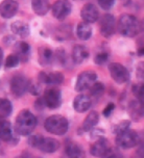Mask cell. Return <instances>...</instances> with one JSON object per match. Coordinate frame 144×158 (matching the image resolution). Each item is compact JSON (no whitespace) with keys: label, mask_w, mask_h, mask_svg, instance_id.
<instances>
[{"label":"cell","mask_w":144,"mask_h":158,"mask_svg":"<svg viewBox=\"0 0 144 158\" xmlns=\"http://www.w3.org/2000/svg\"><path fill=\"white\" fill-rule=\"evenodd\" d=\"M37 124H38V120L36 115L28 109H23L17 115L14 129L18 135L27 136L35 130Z\"/></svg>","instance_id":"6da1fadb"},{"label":"cell","mask_w":144,"mask_h":158,"mask_svg":"<svg viewBox=\"0 0 144 158\" xmlns=\"http://www.w3.org/2000/svg\"><path fill=\"white\" fill-rule=\"evenodd\" d=\"M117 29L122 36L134 38L140 31V22L131 14H122L118 19Z\"/></svg>","instance_id":"7a4b0ae2"},{"label":"cell","mask_w":144,"mask_h":158,"mask_svg":"<svg viewBox=\"0 0 144 158\" xmlns=\"http://www.w3.org/2000/svg\"><path fill=\"white\" fill-rule=\"evenodd\" d=\"M45 130L55 135H64L69 129V122L64 115L53 114L46 118L44 123Z\"/></svg>","instance_id":"3957f363"},{"label":"cell","mask_w":144,"mask_h":158,"mask_svg":"<svg viewBox=\"0 0 144 158\" xmlns=\"http://www.w3.org/2000/svg\"><path fill=\"white\" fill-rule=\"evenodd\" d=\"M140 134L137 131L129 129L123 133L116 135V145L121 149H132L139 146Z\"/></svg>","instance_id":"277c9868"},{"label":"cell","mask_w":144,"mask_h":158,"mask_svg":"<svg viewBox=\"0 0 144 158\" xmlns=\"http://www.w3.org/2000/svg\"><path fill=\"white\" fill-rule=\"evenodd\" d=\"M97 81V74L94 71H84L78 74L75 82V91L84 92L90 89L91 86Z\"/></svg>","instance_id":"5b68a950"},{"label":"cell","mask_w":144,"mask_h":158,"mask_svg":"<svg viewBox=\"0 0 144 158\" xmlns=\"http://www.w3.org/2000/svg\"><path fill=\"white\" fill-rule=\"evenodd\" d=\"M43 100L47 108L56 109L62 104V93L56 86H49L44 92Z\"/></svg>","instance_id":"8992f818"},{"label":"cell","mask_w":144,"mask_h":158,"mask_svg":"<svg viewBox=\"0 0 144 158\" xmlns=\"http://www.w3.org/2000/svg\"><path fill=\"white\" fill-rule=\"evenodd\" d=\"M0 139L12 145H17L19 142V137L17 136L12 124L4 118H0Z\"/></svg>","instance_id":"52a82bcc"},{"label":"cell","mask_w":144,"mask_h":158,"mask_svg":"<svg viewBox=\"0 0 144 158\" xmlns=\"http://www.w3.org/2000/svg\"><path fill=\"white\" fill-rule=\"evenodd\" d=\"M109 72L113 80L118 84L126 83L129 80V72L123 64L112 63L109 64Z\"/></svg>","instance_id":"ba28073f"},{"label":"cell","mask_w":144,"mask_h":158,"mask_svg":"<svg viewBox=\"0 0 144 158\" xmlns=\"http://www.w3.org/2000/svg\"><path fill=\"white\" fill-rule=\"evenodd\" d=\"M28 82L29 80L23 75H16L11 79L10 87L12 94L17 98H20L25 95L28 91Z\"/></svg>","instance_id":"9c48e42d"},{"label":"cell","mask_w":144,"mask_h":158,"mask_svg":"<svg viewBox=\"0 0 144 158\" xmlns=\"http://www.w3.org/2000/svg\"><path fill=\"white\" fill-rule=\"evenodd\" d=\"M100 25V33L104 38H111V36L115 33L117 24L115 17L111 15V14H106L103 16L99 22Z\"/></svg>","instance_id":"30bf717a"},{"label":"cell","mask_w":144,"mask_h":158,"mask_svg":"<svg viewBox=\"0 0 144 158\" xmlns=\"http://www.w3.org/2000/svg\"><path fill=\"white\" fill-rule=\"evenodd\" d=\"M71 10H72V4L69 1H63V0L55 2L51 7L52 16L56 20H60V21L66 19L70 15Z\"/></svg>","instance_id":"8fae6325"},{"label":"cell","mask_w":144,"mask_h":158,"mask_svg":"<svg viewBox=\"0 0 144 158\" xmlns=\"http://www.w3.org/2000/svg\"><path fill=\"white\" fill-rule=\"evenodd\" d=\"M38 79L41 81V83L48 84V85H50V86L60 85V84L63 83L65 80L64 75L59 71L50 72V73H46V72L42 71L39 73Z\"/></svg>","instance_id":"7c38bea8"},{"label":"cell","mask_w":144,"mask_h":158,"mask_svg":"<svg viewBox=\"0 0 144 158\" xmlns=\"http://www.w3.org/2000/svg\"><path fill=\"white\" fill-rule=\"evenodd\" d=\"M81 16L83 18L84 22L88 24L95 23L99 17V12L97 10V6L93 3H86L81 7Z\"/></svg>","instance_id":"4fadbf2b"},{"label":"cell","mask_w":144,"mask_h":158,"mask_svg":"<svg viewBox=\"0 0 144 158\" xmlns=\"http://www.w3.org/2000/svg\"><path fill=\"white\" fill-rule=\"evenodd\" d=\"M19 10V4L17 1L5 0L0 3V16L3 19H11L16 15Z\"/></svg>","instance_id":"5bb4252c"},{"label":"cell","mask_w":144,"mask_h":158,"mask_svg":"<svg viewBox=\"0 0 144 158\" xmlns=\"http://www.w3.org/2000/svg\"><path fill=\"white\" fill-rule=\"evenodd\" d=\"M110 149L109 140L106 137L95 139V142L90 147V154L94 157H103V154Z\"/></svg>","instance_id":"9a60e30c"},{"label":"cell","mask_w":144,"mask_h":158,"mask_svg":"<svg viewBox=\"0 0 144 158\" xmlns=\"http://www.w3.org/2000/svg\"><path fill=\"white\" fill-rule=\"evenodd\" d=\"M91 105H92L91 98L85 94L77 95L74 98V101H73V108L75 109L76 112H80V114H83V112L89 110Z\"/></svg>","instance_id":"2e32d148"},{"label":"cell","mask_w":144,"mask_h":158,"mask_svg":"<svg viewBox=\"0 0 144 158\" xmlns=\"http://www.w3.org/2000/svg\"><path fill=\"white\" fill-rule=\"evenodd\" d=\"M60 142L55 138L52 137H44L42 139V142L39 146V150L44 152V153H48V154H51L55 153L60 149Z\"/></svg>","instance_id":"e0dca14e"},{"label":"cell","mask_w":144,"mask_h":158,"mask_svg":"<svg viewBox=\"0 0 144 158\" xmlns=\"http://www.w3.org/2000/svg\"><path fill=\"white\" fill-rule=\"evenodd\" d=\"M90 56L89 49L85 45H75L72 49V60L75 64H81Z\"/></svg>","instance_id":"ac0fdd59"},{"label":"cell","mask_w":144,"mask_h":158,"mask_svg":"<svg viewBox=\"0 0 144 158\" xmlns=\"http://www.w3.org/2000/svg\"><path fill=\"white\" fill-rule=\"evenodd\" d=\"M129 114L133 121L139 122L144 117V105L138 100H133L129 105Z\"/></svg>","instance_id":"d6986e66"},{"label":"cell","mask_w":144,"mask_h":158,"mask_svg":"<svg viewBox=\"0 0 144 158\" xmlns=\"http://www.w3.org/2000/svg\"><path fill=\"white\" fill-rule=\"evenodd\" d=\"M98 122H99V114H98V112L94 110L89 112V114L84 120L83 125H81V130L80 129V132L83 133V132L92 131L95 128V126L98 124Z\"/></svg>","instance_id":"ffe728a7"},{"label":"cell","mask_w":144,"mask_h":158,"mask_svg":"<svg viewBox=\"0 0 144 158\" xmlns=\"http://www.w3.org/2000/svg\"><path fill=\"white\" fill-rule=\"evenodd\" d=\"M65 152L68 158H85V151L74 142H68L65 146Z\"/></svg>","instance_id":"44dd1931"},{"label":"cell","mask_w":144,"mask_h":158,"mask_svg":"<svg viewBox=\"0 0 144 158\" xmlns=\"http://www.w3.org/2000/svg\"><path fill=\"white\" fill-rule=\"evenodd\" d=\"M14 49H15V54L18 56L20 60L27 61V59L30 55V46L26 42L23 41L16 42Z\"/></svg>","instance_id":"7402d4cb"},{"label":"cell","mask_w":144,"mask_h":158,"mask_svg":"<svg viewBox=\"0 0 144 158\" xmlns=\"http://www.w3.org/2000/svg\"><path fill=\"white\" fill-rule=\"evenodd\" d=\"M11 29H12V32L14 35L20 36V38H27L30 32L28 24L23 21L13 22L12 25H11Z\"/></svg>","instance_id":"603a6c76"},{"label":"cell","mask_w":144,"mask_h":158,"mask_svg":"<svg viewBox=\"0 0 144 158\" xmlns=\"http://www.w3.org/2000/svg\"><path fill=\"white\" fill-rule=\"evenodd\" d=\"M92 26L86 22H80L76 27V35L81 41H88L92 36Z\"/></svg>","instance_id":"cb8c5ba5"},{"label":"cell","mask_w":144,"mask_h":158,"mask_svg":"<svg viewBox=\"0 0 144 158\" xmlns=\"http://www.w3.org/2000/svg\"><path fill=\"white\" fill-rule=\"evenodd\" d=\"M50 7H51V5H50L49 1H46V0H33L32 1V8L36 15L38 16H45L49 12Z\"/></svg>","instance_id":"d4e9b609"},{"label":"cell","mask_w":144,"mask_h":158,"mask_svg":"<svg viewBox=\"0 0 144 158\" xmlns=\"http://www.w3.org/2000/svg\"><path fill=\"white\" fill-rule=\"evenodd\" d=\"M55 52L48 47H41L39 49V61L43 66H48L53 61Z\"/></svg>","instance_id":"484cf974"},{"label":"cell","mask_w":144,"mask_h":158,"mask_svg":"<svg viewBox=\"0 0 144 158\" xmlns=\"http://www.w3.org/2000/svg\"><path fill=\"white\" fill-rule=\"evenodd\" d=\"M13 111V105L8 99L0 98V118L10 117Z\"/></svg>","instance_id":"4316f807"},{"label":"cell","mask_w":144,"mask_h":158,"mask_svg":"<svg viewBox=\"0 0 144 158\" xmlns=\"http://www.w3.org/2000/svg\"><path fill=\"white\" fill-rule=\"evenodd\" d=\"M28 92L30 93L33 96H40L42 93V83L41 81L36 80V79H33V80H29L28 82Z\"/></svg>","instance_id":"83f0119b"},{"label":"cell","mask_w":144,"mask_h":158,"mask_svg":"<svg viewBox=\"0 0 144 158\" xmlns=\"http://www.w3.org/2000/svg\"><path fill=\"white\" fill-rule=\"evenodd\" d=\"M70 35H71V28L70 25L65 24V25H59V27L56 28V38L59 40H66L68 39Z\"/></svg>","instance_id":"f1b7e54d"},{"label":"cell","mask_w":144,"mask_h":158,"mask_svg":"<svg viewBox=\"0 0 144 158\" xmlns=\"http://www.w3.org/2000/svg\"><path fill=\"white\" fill-rule=\"evenodd\" d=\"M129 126H131V121L123 120V121H121V122L117 123L116 125L113 126L112 131L114 132V133L116 134V135H118V134H120V133H123V132H125L126 130H129V129H131V128H129Z\"/></svg>","instance_id":"f546056e"},{"label":"cell","mask_w":144,"mask_h":158,"mask_svg":"<svg viewBox=\"0 0 144 158\" xmlns=\"http://www.w3.org/2000/svg\"><path fill=\"white\" fill-rule=\"evenodd\" d=\"M104 92H106V86H104V84L103 82H98V81H96L91 86V89H90L91 95L94 96L96 98L101 97V96L104 94Z\"/></svg>","instance_id":"4dcf8cb0"},{"label":"cell","mask_w":144,"mask_h":158,"mask_svg":"<svg viewBox=\"0 0 144 158\" xmlns=\"http://www.w3.org/2000/svg\"><path fill=\"white\" fill-rule=\"evenodd\" d=\"M20 63V59L17 56L15 53L14 54H10L7 56L4 61V67L5 69H12V68H15L18 66V64Z\"/></svg>","instance_id":"1f68e13d"},{"label":"cell","mask_w":144,"mask_h":158,"mask_svg":"<svg viewBox=\"0 0 144 158\" xmlns=\"http://www.w3.org/2000/svg\"><path fill=\"white\" fill-rule=\"evenodd\" d=\"M43 138H44V136L41 134H32L27 138V143L30 147H33V148L38 149Z\"/></svg>","instance_id":"d6a6232c"},{"label":"cell","mask_w":144,"mask_h":158,"mask_svg":"<svg viewBox=\"0 0 144 158\" xmlns=\"http://www.w3.org/2000/svg\"><path fill=\"white\" fill-rule=\"evenodd\" d=\"M133 93L136 96L137 100L144 105V84L133 86Z\"/></svg>","instance_id":"836d02e7"},{"label":"cell","mask_w":144,"mask_h":158,"mask_svg":"<svg viewBox=\"0 0 144 158\" xmlns=\"http://www.w3.org/2000/svg\"><path fill=\"white\" fill-rule=\"evenodd\" d=\"M53 60L62 64V66H64L65 63H66V53H65V50L61 49V48L56 50L55 55H53Z\"/></svg>","instance_id":"e575fe53"},{"label":"cell","mask_w":144,"mask_h":158,"mask_svg":"<svg viewBox=\"0 0 144 158\" xmlns=\"http://www.w3.org/2000/svg\"><path fill=\"white\" fill-rule=\"evenodd\" d=\"M108 60H109V53L107 51H103V52L97 53L94 57V63L96 64H98V66L104 64Z\"/></svg>","instance_id":"d590c367"},{"label":"cell","mask_w":144,"mask_h":158,"mask_svg":"<svg viewBox=\"0 0 144 158\" xmlns=\"http://www.w3.org/2000/svg\"><path fill=\"white\" fill-rule=\"evenodd\" d=\"M101 158H123V157L116 148H110Z\"/></svg>","instance_id":"8d00e7d4"},{"label":"cell","mask_w":144,"mask_h":158,"mask_svg":"<svg viewBox=\"0 0 144 158\" xmlns=\"http://www.w3.org/2000/svg\"><path fill=\"white\" fill-rule=\"evenodd\" d=\"M98 5L104 10H109L115 5V1L114 0H98L97 1Z\"/></svg>","instance_id":"74e56055"},{"label":"cell","mask_w":144,"mask_h":158,"mask_svg":"<svg viewBox=\"0 0 144 158\" xmlns=\"http://www.w3.org/2000/svg\"><path fill=\"white\" fill-rule=\"evenodd\" d=\"M114 109H115V104L111 102V103H109L106 107H104L103 114L104 117L108 118V117H110V115H111L112 112L114 111Z\"/></svg>","instance_id":"f35d334b"},{"label":"cell","mask_w":144,"mask_h":158,"mask_svg":"<svg viewBox=\"0 0 144 158\" xmlns=\"http://www.w3.org/2000/svg\"><path fill=\"white\" fill-rule=\"evenodd\" d=\"M133 158H144V145H141L140 143V145L138 146Z\"/></svg>","instance_id":"ab89813d"},{"label":"cell","mask_w":144,"mask_h":158,"mask_svg":"<svg viewBox=\"0 0 144 158\" xmlns=\"http://www.w3.org/2000/svg\"><path fill=\"white\" fill-rule=\"evenodd\" d=\"M137 77L143 79L144 78V61H141L137 66Z\"/></svg>","instance_id":"60d3db41"},{"label":"cell","mask_w":144,"mask_h":158,"mask_svg":"<svg viewBox=\"0 0 144 158\" xmlns=\"http://www.w3.org/2000/svg\"><path fill=\"white\" fill-rule=\"evenodd\" d=\"M35 107L38 110H42L43 108H45V103H44V100H43V97H39L38 100L35 102Z\"/></svg>","instance_id":"b9f144b4"},{"label":"cell","mask_w":144,"mask_h":158,"mask_svg":"<svg viewBox=\"0 0 144 158\" xmlns=\"http://www.w3.org/2000/svg\"><path fill=\"white\" fill-rule=\"evenodd\" d=\"M137 53H138V55L144 56V44H143V43H141V44H140V46L138 47Z\"/></svg>","instance_id":"7bdbcfd3"},{"label":"cell","mask_w":144,"mask_h":158,"mask_svg":"<svg viewBox=\"0 0 144 158\" xmlns=\"http://www.w3.org/2000/svg\"><path fill=\"white\" fill-rule=\"evenodd\" d=\"M140 31L144 35V18L142 19V21L140 22Z\"/></svg>","instance_id":"ee69618b"},{"label":"cell","mask_w":144,"mask_h":158,"mask_svg":"<svg viewBox=\"0 0 144 158\" xmlns=\"http://www.w3.org/2000/svg\"><path fill=\"white\" fill-rule=\"evenodd\" d=\"M2 61H3V51H2V49L0 48V67H1V64H2Z\"/></svg>","instance_id":"f6af8a7d"},{"label":"cell","mask_w":144,"mask_h":158,"mask_svg":"<svg viewBox=\"0 0 144 158\" xmlns=\"http://www.w3.org/2000/svg\"><path fill=\"white\" fill-rule=\"evenodd\" d=\"M15 158H23L22 156H17V157H15Z\"/></svg>","instance_id":"bcb514c9"},{"label":"cell","mask_w":144,"mask_h":158,"mask_svg":"<svg viewBox=\"0 0 144 158\" xmlns=\"http://www.w3.org/2000/svg\"><path fill=\"white\" fill-rule=\"evenodd\" d=\"M143 81H144V78H143Z\"/></svg>","instance_id":"7dc6e473"}]
</instances>
